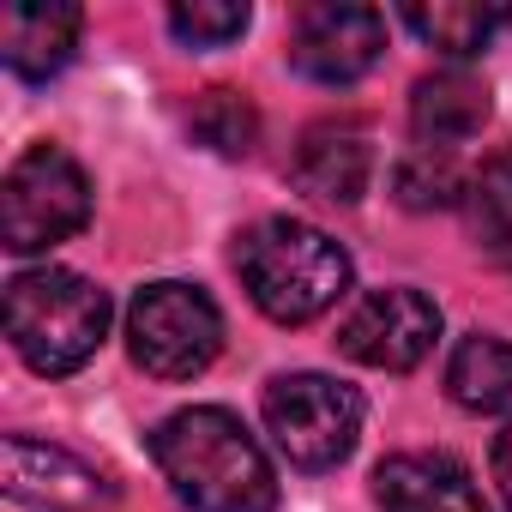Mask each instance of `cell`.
I'll list each match as a JSON object with an SVG mask.
<instances>
[{"label": "cell", "instance_id": "6da1fadb", "mask_svg": "<svg viewBox=\"0 0 512 512\" xmlns=\"http://www.w3.org/2000/svg\"><path fill=\"white\" fill-rule=\"evenodd\" d=\"M151 458L181 506L193 512H278V476L223 404L175 410L151 428Z\"/></svg>", "mask_w": 512, "mask_h": 512}, {"label": "cell", "instance_id": "7a4b0ae2", "mask_svg": "<svg viewBox=\"0 0 512 512\" xmlns=\"http://www.w3.org/2000/svg\"><path fill=\"white\" fill-rule=\"evenodd\" d=\"M235 272L266 320L308 326L350 290V253L302 217H260L235 241Z\"/></svg>", "mask_w": 512, "mask_h": 512}, {"label": "cell", "instance_id": "3957f363", "mask_svg": "<svg viewBox=\"0 0 512 512\" xmlns=\"http://www.w3.org/2000/svg\"><path fill=\"white\" fill-rule=\"evenodd\" d=\"M109 332V296L67 272V266H37L7 284V338L25 356V368L61 380L79 374Z\"/></svg>", "mask_w": 512, "mask_h": 512}, {"label": "cell", "instance_id": "277c9868", "mask_svg": "<svg viewBox=\"0 0 512 512\" xmlns=\"http://www.w3.org/2000/svg\"><path fill=\"white\" fill-rule=\"evenodd\" d=\"M91 223V181L61 145H31L0 181V241L13 253H49Z\"/></svg>", "mask_w": 512, "mask_h": 512}, {"label": "cell", "instance_id": "5b68a950", "mask_svg": "<svg viewBox=\"0 0 512 512\" xmlns=\"http://www.w3.org/2000/svg\"><path fill=\"white\" fill-rule=\"evenodd\" d=\"M127 350L157 380H193L223 350V314L193 284H145L127 302Z\"/></svg>", "mask_w": 512, "mask_h": 512}, {"label": "cell", "instance_id": "8992f818", "mask_svg": "<svg viewBox=\"0 0 512 512\" xmlns=\"http://www.w3.org/2000/svg\"><path fill=\"white\" fill-rule=\"evenodd\" d=\"M266 434L296 470H332L356 452L362 398L332 374H278L266 386Z\"/></svg>", "mask_w": 512, "mask_h": 512}, {"label": "cell", "instance_id": "52a82bcc", "mask_svg": "<svg viewBox=\"0 0 512 512\" xmlns=\"http://www.w3.org/2000/svg\"><path fill=\"white\" fill-rule=\"evenodd\" d=\"M440 338V308L422 296V290H368L344 326H338V350L362 368H380V374H410Z\"/></svg>", "mask_w": 512, "mask_h": 512}, {"label": "cell", "instance_id": "ba28073f", "mask_svg": "<svg viewBox=\"0 0 512 512\" xmlns=\"http://www.w3.org/2000/svg\"><path fill=\"white\" fill-rule=\"evenodd\" d=\"M386 55V19L350 0H320L302 7L290 25V67L314 85H356Z\"/></svg>", "mask_w": 512, "mask_h": 512}, {"label": "cell", "instance_id": "9c48e42d", "mask_svg": "<svg viewBox=\"0 0 512 512\" xmlns=\"http://www.w3.org/2000/svg\"><path fill=\"white\" fill-rule=\"evenodd\" d=\"M0 470H7V494L13 500L43 506V512H91L97 500L115 494L85 458H73L61 446H43V440H25V434H7Z\"/></svg>", "mask_w": 512, "mask_h": 512}, {"label": "cell", "instance_id": "30bf717a", "mask_svg": "<svg viewBox=\"0 0 512 512\" xmlns=\"http://www.w3.org/2000/svg\"><path fill=\"white\" fill-rule=\"evenodd\" d=\"M79 31L85 13L67 0H13V7H0V61L25 85H43L79 55Z\"/></svg>", "mask_w": 512, "mask_h": 512}, {"label": "cell", "instance_id": "8fae6325", "mask_svg": "<svg viewBox=\"0 0 512 512\" xmlns=\"http://www.w3.org/2000/svg\"><path fill=\"white\" fill-rule=\"evenodd\" d=\"M380 512H488L476 476L452 452H392L374 470Z\"/></svg>", "mask_w": 512, "mask_h": 512}, {"label": "cell", "instance_id": "7c38bea8", "mask_svg": "<svg viewBox=\"0 0 512 512\" xmlns=\"http://www.w3.org/2000/svg\"><path fill=\"white\" fill-rule=\"evenodd\" d=\"M290 181L320 199V205H356L374 181V145L362 127L350 121H320L302 133L296 157H290Z\"/></svg>", "mask_w": 512, "mask_h": 512}, {"label": "cell", "instance_id": "4fadbf2b", "mask_svg": "<svg viewBox=\"0 0 512 512\" xmlns=\"http://www.w3.org/2000/svg\"><path fill=\"white\" fill-rule=\"evenodd\" d=\"M482 121H488V85L476 73L446 67V73L416 79V91H410V133L428 151H452V145L476 139Z\"/></svg>", "mask_w": 512, "mask_h": 512}, {"label": "cell", "instance_id": "5bb4252c", "mask_svg": "<svg viewBox=\"0 0 512 512\" xmlns=\"http://www.w3.org/2000/svg\"><path fill=\"white\" fill-rule=\"evenodd\" d=\"M446 398L470 416H506L512 410V344L488 332L458 338L446 362Z\"/></svg>", "mask_w": 512, "mask_h": 512}, {"label": "cell", "instance_id": "9a60e30c", "mask_svg": "<svg viewBox=\"0 0 512 512\" xmlns=\"http://www.w3.org/2000/svg\"><path fill=\"white\" fill-rule=\"evenodd\" d=\"M428 49L452 55V61H470L482 55L506 25H512V7H470V0H434V7H404L398 13Z\"/></svg>", "mask_w": 512, "mask_h": 512}, {"label": "cell", "instance_id": "2e32d148", "mask_svg": "<svg viewBox=\"0 0 512 512\" xmlns=\"http://www.w3.org/2000/svg\"><path fill=\"white\" fill-rule=\"evenodd\" d=\"M464 211H470L476 241L494 253V260H512V145L494 151V157L476 169V181H470V193H464Z\"/></svg>", "mask_w": 512, "mask_h": 512}, {"label": "cell", "instance_id": "e0dca14e", "mask_svg": "<svg viewBox=\"0 0 512 512\" xmlns=\"http://www.w3.org/2000/svg\"><path fill=\"white\" fill-rule=\"evenodd\" d=\"M193 139L211 145L217 157H247L260 145V115H253L247 97H235V91H205L193 103Z\"/></svg>", "mask_w": 512, "mask_h": 512}, {"label": "cell", "instance_id": "ac0fdd59", "mask_svg": "<svg viewBox=\"0 0 512 512\" xmlns=\"http://www.w3.org/2000/svg\"><path fill=\"white\" fill-rule=\"evenodd\" d=\"M458 169H452V157L446 151H428V145H416L410 157H398V169H392V193H398V205L404 211H440V205H458Z\"/></svg>", "mask_w": 512, "mask_h": 512}, {"label": "cell", "instance_id": "d6986e66", "mask_svg": "<svg viewBox=\"0 0 512 512\" xmlns=\"http://www.w3.org/2000/svg\"><path fill=\"white\" fill-rule=\"evenodd\" d=\"M247 7L241 0H181V7H169V31L193 49H223L247 31Z\"/></svg>", "mask_w": 512, "mask_h": 512}, {"label": "cell", "instance_id": "ffe728a7", "mask_svg": "<svg viewBox=\"0 0 512 512\" xmlns=\"http://www.w3.org/2000/svg\"><path fill=\"white\" fill-rule=\"evenodd\" d=\"M494 482H500V500H506V512H512V422H506L500 440H494Z\"/></svg>", "mask_w": 512, "mask_h": 512}]
</instances>
